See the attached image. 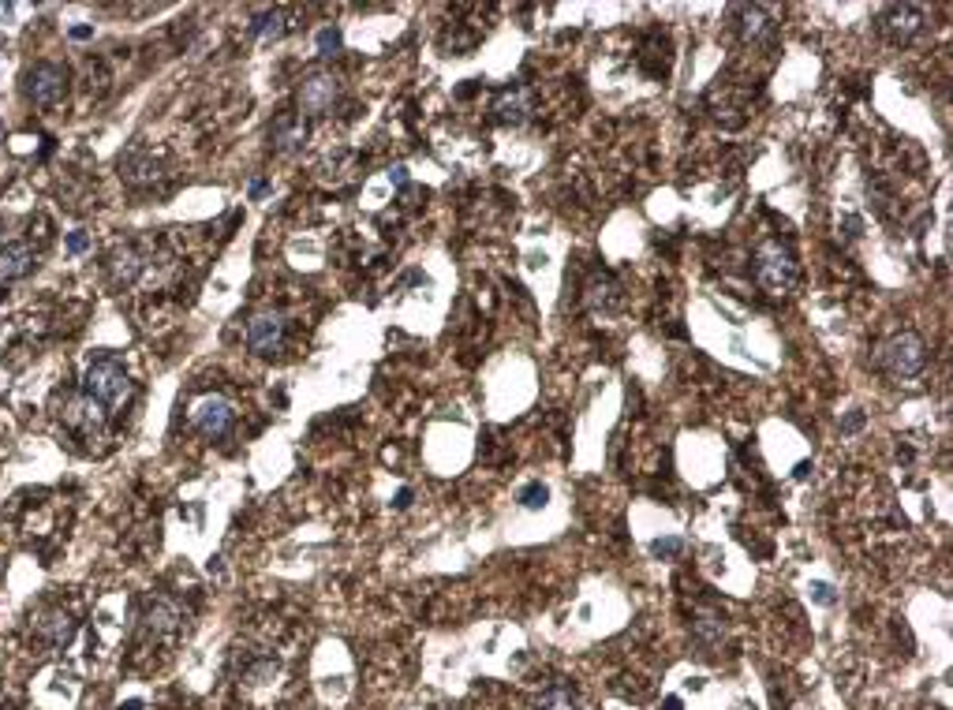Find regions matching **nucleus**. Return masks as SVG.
<instances>
[{
    "instance_id": "f257e3e1",
    "label": "nucleus",
    "mask_w": 953,
    "mask_h": 710,
    "mask_svg": "<svg viewBox=\"0 0 953 710\" xmlns=\"http://www.w3.org/2000/svg\"><path fill=\"white\" fill-rule=\"evenodd\" d=\"M752 277L770 296H789V292L797 288V277H800L797 255L789 251V243L782 240L759 243L752 255Z\"/></svg>"
},
{
    "instance_id": "f03ea898",
    "label": "nucleus",
    "mask_w": 953,
    "mask_h": 710,
    "mask_svg": "<svg viewBox=\"0 0 953 710\" xmlns=\"http://www.w3.org/2000/svg\"><path fill=\"white\" fill-rule=\"evenodd\" d=\"M875 367L890 378V382H912L927 370V341L920 333H897L882 344L875 355Z\"/></svg>"
},
{
    "instance_id": "7ed1b4c3",
    "label": "nucleus",
    "mask_w": 953,
    "mask_h": 710,
    "mask_svg": "<svg viewBox=\"0 0 953 710\" xmlns=\"http://www.w3.org/2000/svg\"><path fill=\"white\" fill-rule=\"evenodd\" d=\"M83 393L101 408H120L124 400L131 397V378L124 363L116 355H105V359H94L83 374Z\"/></svg>"
},
{
    "instance_id": "20e7f679",
    "label": "nucleus",
    "mask_w": 953,
    "mask_h": 710,
    "mask_svg": "<svg viewBox=\"0 0 953 710\" xmlns=\"http://www.w3.org/2000/svg\"><path fill=\"white\" fill-rule=\"evenodd\" d=\"M879 27L894 45H909L916 34H924L927 12L920 4H890V8H882Z\"/></svg>"
},
{
    "instance_id": "39448f33",
    "label": "nucleus",
    "mask_w": 953,
    "mask_h": 710,
    "mask_svg": "<svg viewBox=\"0 0 953 710\" xmlns=\"http://www.w3.org/2000/svg\"><path fill=\"white\" fill-rule=\"evenodd\" d=\"M191 426L199 430L202 438H225L228 430L236 426V408L225 397H202L191 408Z\"/></svg>"
},
{
    "instance_id": "423d86ee",
    "label": "nucleus",
    "mask_w": 953,
    "mask_h": 710,
    "mask_svg": "<svg viewBox=\"0 0 953 710\" xmlns=\"http://www.w3.org/2000/svg\"><path fill=\"white\" fill-rule=\"evenodd\" d=\"M68 90V71L60 64H34L27 71V98L34 105H57Z\"/></svg>"
},
{
    "instance_id": "0eeeda50",
    "label": "nucleus",
    "mask_w": 953,
    "mask_h": 710,
    "mask_svg": "<svg viewBox=\"0 0 953 710\" xmlns=\"http://www.w3.org/2000/svg\"><path fill=\"white\" fill-rule=\"evenodd\" d=\"M247 348L255 355H277L285 348V318L281 314H255L247 326Z\"/></svg>"
},
{
    "instance_id": "6e6552de",
    "label": "nucleus",
    "mask_w": 953,
    "mask_h": 710,
    "mask_svg": "<svg viewBox=\"0 0 953 710\" xmlns=\"http://www.w3.org/2000/svg\"><path fill=\"white\" fill-rule=\"evenodd\" d=\"M337 94H341V83H337L333 75H311V79H303V86H299V109L322 116L333 109Z\"/></svg>"
},
{
    "instance_id": "1a4fd4ad",
    "label": "nucleus",
    "mask_w": 953,
    "mask_h": 710,
    "mask_svg": "<svg viewBox=\"0 0 953 710\" xmlns=\"http://www.w3.org/2000/svg\"><path fill=\"white\" fill-rule=\"evenodd\" d=\"M737 30L744 42H767V38H774V30H778V23H774V15L767 12V8H759V4H740L737 8Z\"/></svg>"
},
{
    "instance_id": "9d476101",
    "label": "nucleus",
    "mask_w": 953,
    "mask_h": 710,
    "mask_svg": "<svg viewBox=\"0 0 953 710\" xmlns=\"http://www.w3.org/2000/svg\"><path fill=\"white\" fill-rule=\"evenodd\" d=\"M60 419H64V426H72V430H98L101 419H105V408L94 404L86 393H75V397H68L60 404Z\"/></svg>"
},
{
    "instance_id": "9b49d317",
    "label": "nucleus",
    "mask_w": 953,
    "mask_h": 710,
    "mask_svg": "<svg viewBox=\"0 0 953 710\" xmlns=\"http://www.w3.org/2000/svg\"><path fill=\"white\" fill-rule=\"evenodd\" d=\"M34 632H38V639H42L45 647H68V643L75 639V632H79V625H75L72 613L53 610V613H45L42 621L34 625Z\"/></svg>"
},
{
    "instance_id": "f8f14e48",
    "label": "nucleus",
    "mask_w": 953,
    "mask_h": 710,
    "mask_svg": "<svg viewBox=\"0 0 953 710\" xmlns=\"http://www.w3.org/2000/svg\"><path fill=\"white\" fill-rule=\"evenodd\" d=\"M270 142H273V150H285V154L288 150H299V146L307 142V120L296 113L277 116L270 128Z\"/></svg>"
},
{
    "instance_id": "ddd939ff",
    "label": "nucleus",
    "mask_w": 953,
    "mask_h": 710,
    "mask_svg": "<svg viewBox=\"0 0 953 710\" xmlns=\"http://www.w3.org/2000/svg\"><path fill=\"white\" fill-rule=\"evenodd\" d=\"M34 251H30V243H4L0 247V281H19V277H27L30 270H34Z\"/></svg>"
},
{
    "instance_id": "4468645a",
    "label": "nucleus",
    "mask_w": 953,
    "mask_h": 710,
    "mask_svg": "<svg viewBox=\"0 0 953 710\" xmlns=\"http://www.w3.org/2000/svg\"><path fill=\"white\" fill-rule=\"evenodd\" d=\"M494 113H498L501 124H524L527 113H531V98H527L524 86H509V90H501L498 101H494Z\"/></svg>"
},
{
    "instance_id": "2eb2a0df",
    "label": "nucleus",
    "mask_w": 953,
    "mask_h": 710,
    "mask_svg": "<svg viewBox=\"0 0 953 710\" xmlns=\"http://www.w3.org/2000/svg\"><path fill=\"white\" fill-rule=\"evenodd\" d=\"M143 273V258L135 255L131 247H124V251H116L113 255V281L120 284V288H128V284H135V277Z\"/></svg>"
},
{
    "instance_id": "dca6fc26",
    "label": "nucleus",
    "mask_w": 953,
    "mask_h": 710,
    "mask_svg": "<svg viewBox=\"0 0 953 710\" xmlns=\"http://www.w3.org/2000/svg\"><path fill=\"white\" fill-rule=\"evenodd\" d=\"M120 169H124V180H128V184H150L157 176L154 165H150L143 154H128L120 161Z\"/></svg>"
},
{
    "instance_id": "f3484780",
    "label": "nucleus",
    "mask_w": 953,
    "mask_h": 710,
    "mask_svg": "<svg viewBox=\"0 0 953 710\" xmlns=\"http://www.w3.org/2000/svg\"><path fill=\"white\" fill-rule=\"evenodd\" d=\"M176 621H180V613H176V606H169V602H150V613H146V625L154 628V632H169V628H176Z\"/></svg>"
},
{
    "instance_id": "a211bd4d",
    "label": "nucleus",
    "mask_w": 953,
    "mask_h": 710,
    "mask_svg": "<svg viewBox=\"0 0 953 710\" xmlns=\"http://www.w3.org/2000/svg\"><path fill=\"white\" fill-rule=\"evenodd\" d=\"M692 632H696V639L703 643V647H714V643L722 639V621L707 613V617H699L696 625H692Z\"/></svg>"
},
{
    "instance_id": "6ab92c4d",
    "label": "nucleus",
    "mask_w": 953,
    "mask_h": 710,
    "mask_svg": "<svg viewBox=\"0 0 953 710\" xmlns=\"http://www.w3.org/2000/svg\"><path fill=\"white\" fill-rule=\"evenodd\" d=\"M542 710H580V707H576V699L569 696V688H561V684H557V688H550V692H546V699H542Z\"/></svg>"
},
{
    "instance_id": "aec40b11",
    "label": "nucleus",
    "mask_w": 953,
    "mask_h": 710,
    "mask_svg": "<svg viewBox=\"0 0 953 710\" xmlns=\"http://www.w3.org/2000/svg\"><path fill=\"white\" fill-rule=\"evenodd\" d=\"M546 497H550V490H546V486H542V483H531V486H524V494H520V505L535 512V509H542V505H546Z\"/></svg>"
},
{
    "instance_id": "412c9836",
    "label": "nucleus",
    "mask_w": 953,
    "mask_h": 710,
    "mask_svg": "<svg viewBox=\"0 0 953 710\" xmlns=\"http://www.w3.org/2000/svg\"><path fill=\"white\" fill-rule=\"evenodd\" d=\"M281 19H285V15H281V12H266V15H258L255 23H251V34H281Z\"/></svg>"
},
{
    "instance_id": "4be33fe9",
    "label": "nucleus",
    "mask_w": 953,
    "mask_h": 710,
    "mask_svg": "<svg viewBox=\"0 0 953 710\" xmlns=\"http://www.w3.org/2000/svg\"><path fill=\"white\" fill-rule=\"evenodd\" d=\"M318 49H322V57H333V53L341 49V30L337 27L318 30Z\"/></svg>"
},
{
    "instance_id": "5701e85b",
    "label": "nucleus",
    "mask_w": 953,
    "mask_h": 710,
    "mask_svg": "<svg viewBox=\"0 0 953 710\" xmlns=\"http://www.w3.org/2000/svg\"><path fill=\"white\" fill-rule=\"evenodd\" d=\"M681 550H684L681 539H658L655 546H651V554H655V557H677Z\"/></svg>"
},
{
    "instance_id": "b1692460",
    "label": "nucleus",
    "mask_w": 953,
    "mask_h": 710,
    "mask_svg": "<svg viewBox=\"0 0 953 710\" xmlns=\"http://www.w3.org/2000/svg\"><path fill=\"white\" fill-rule=\"evenodd\" d=\"M811 598H815L819 606H834V602H838V595H834L830 583H811Z\"/></svg>"
},
{
    "instance_id": "393cba45",
    "label": "nucleus",
    "mask_w": 953,
    "mask_h": 710,
    "mask_svg": "<svg viewBox=\"0 0 953 710\" xmlns=\"http://www.w3.org/2000/svg\"><path fill=\"white\" fill-rule=\"evenodd\" d=\"M86 247H90L86 232H72V236H68V251H72V255H83Z\"/></svg>"
},
{
    "instance_id": "a878e982",
    "label": "nucleus",
    "mask_w": 953,
    "mask_h": 710,
    "mask_svg": "<svg viewBox=\"0 0 953 710\" xmlns=\"http://www.w3.org/2000/svg\"><path fill=\"white\" fill-rule=\"evenodd\" d=\"M860 426H864V415L853 412L849 419H845V423H841V430H849V434H853V430H860Z\"/></svg>"
},
{
    "instance_id": "bb28decb",
    "label": "nucleus",
    "mask_w": 953,
    "mask_h": 710,
    "mask_svg": "<svg viewBox=\"0 0 953 710\" xmlns=\"http://www.w3.org/2000/svg\"><path fill=\"white\" fill-rule=\"evenodd\" d=\"M393 184H397V187L408 184V169H404V165H397V169H393Z\"/></svg>"
},
{
    "instance_id": "cd10ccee",
    "label": "nucleus",
    "mask_w": 953,
    "mask_h": 710,
    "mask_svg": "<svg viewBox=\"0 0 953 710\" xmlns=\"http://www.w3.org/2000/svg\"><path fill=\"white\" fill-rule=\"evenodd\" d=\"M412 505V490H400L397 494V509H408Z\"/></svg>"
},
{
    "instance_id": "c85d7f7f",
    "label": "nucleus",
    "mask_w": 953,
    "mask_h": 710,
    "mask_svg": "<svg viewBox=\"0 0 953 710\" xmlns=\"http://www.w3.org/2000/svg\"><path fill=\"white\" fill-rule=\"evenodd\" d=\"M266 187H270L266 180H255V184H251V195H255V199H258V195H266Z\"/></svg>"
},
{
    "instance_id": "c756f323",
    "label": "nucleus",
    "mask_w": 953,
    "mask_h": 710,
    "mask_svg": "<svg viewBox=\"0 0 953 710\" xmlns=\"http://www.w3.org/2000/svg\"><path fill=\"white\" fill-rule=\"evenodd\" d=\"M662 710H681V699H677V696H669L666 703H662Z\"/></svg>"
},
{
    "instance_id": "7c9ffc66",
    "label": "nucleus",
    "mask_w": 953,
    "mask_h": 710,
    "mask_svg": "<svg viewBox=\"0 0 953 710\" xmlns=\"http://www.w3.org/2000/svg\"><path fill=\"white\" fill-rule=\"evenodd\" d=\"M72 38H79V42H83V38H90V27H75Z\"/></svg>"
},
{
    "instance_id": "2f4dec72",
    "label": "nucleus",
    "mask_w": 953,
    "mask_h": 710,
    "mask_svg": "<svg viewBox=\"0 0 953 710\" xmlns=\"http://www.w3.org/2000/svg\"><path fill=\"white\" fill-rule=\"evenodd\" d=\"M120 710H143V703H139V699H131V703H124Z\"/></svg>"
},
{
    "instance_id": "473e14b6",
    "label": "nucleus",
    "mask_w": 953,
    "mask_h": 710,
    "mask_svg": "<svg viewBox=\"0 0 953 710\" xmlns=\"http://www.w3.org/2000/svg\"><path fill=\"white\" fill-rule=\"evenodd\" d=\"M0 240H4V221H0Z\"/></svg>"
}]
</instances>
